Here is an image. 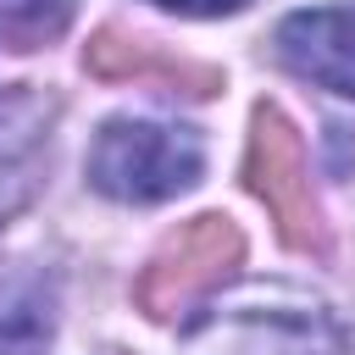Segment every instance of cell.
Segmentation results:
<instances>
[{"mask_svg":"<svg viewBox=\"0 0 355 355\" xmlns=\"http://www.w3.org/2000/svg\"><path fill=\"white\" fill-rule=\"evenodd\" d=\"M277 61L327 89V94H344L355 100V0L344 6H311V11H294L283 17L277 28Z\"/></svg>","mask_w":355,"mask_h":355,"instance_id":"5b68a950","label":"cell"},{"mask_svg":"<svg viewBox=\"0 0 355 355\" xmlns=\"http://www.w3.org/2000/svg\"><path fill=\"white\" fill-rule=\"evenodd\" d=\"M250 183L255 194L272 205L277 233L294 250H322V211L316 194L305 183V144L294 133V122L277 105L255 111V139H250Z\"/></svg>","mask_w":355,"mask_h":355,"instance_id":"277c9868","label":"cell"},{"mask_svg":"<svg viewBox=\"0 0 355 355\" xmlns=\"http://www.w3.org/2000/svg\"><path fill=\"white\" fill-rule=\"evenodd\" d=\"M150 6L178 11V17H227V11H239L244 0H150Z\"/></svg>","mask_w":355,"mask_h":355,"instance_id":"52a82bcc","label":"cell"},{"mask_svg":"<svg viewBox=\"0 0 355 355\" xmlns=\"http://www.w3.org/2000/svg\"><path fill=\"white\" fill-rule=\"evenodd\" d=\"M239 255H244V239H239V227L227 216H194V222H183L155 250V261L139 277L144 316H183V311L205 305L227 283V272L239 266Z\"/></svg>","mask_w":355,"mask_h":355,"instance_id":"3957f363","label":"cell"},{"mask_svg":"<svg viewBox=\"0 0 355 355\" xmlns=\"http://www.w3.org/2000/svg\"><path fill=\"white\" fill-rule=\"evenodd\" d=\"M55 283L28 261H0V355H50Z\"/></svg>","mask_w":355,"mask_h":355,"instance_id":"8992f818","label":"cell"},{"mask_svg":"<svg viewBox=\"0 0 355 355\" xmlns=\"http://www.w3.org/2000/svg\"><path fill=\"white\" fill-rule=\"evenodd\" d=\"M183 355H344V333L322 300L272 283L200 311Z\"/></svg>","mask_w":355,"mask_h":355,"instance_id":"6da1fadb","label":"cell"},{"mask_svg":"<svg viewBox=\"0 0 355 355\" xmlns=\"http://www.w3.org/2000/svg\"><path fill=\"white\" fill-rule=\"evenodd\" d=\"M200 166H205L200 133L172 128V122L116 116L89 144V183L105 200H122V205H155V200L194 189Z\"/></svg>","mask_w":355,"mask_h":355,"instance_id":"7a4b0ae2","label":"cell"}]
</instances>
